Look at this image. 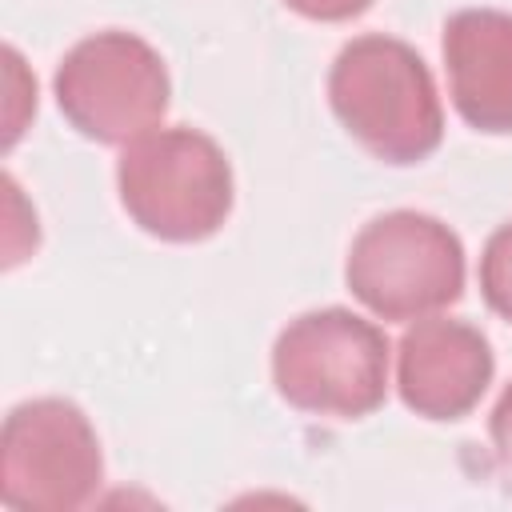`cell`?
Segmentation results:
<instances>
[{"instance_id": "cell-7", "label": "cell", "mask_w": 512, "mask_h": 512, "mask_svg": "<svg viewBox=\"0 0 512 512\" xmlns=\"http://www.w3.org/2000/svg\"><path fill=\"white\" fill-rule=\"evenodd\" d=\"M496 356L488 336L452 316H420L396 344L400 400L424 420H460L488 392Z\"/></svg>"}, {"instance_id": "cell-8", "label": "cell", "mask_w": 512, "mask_h": 512, "mask_svg": "<svg viewBox=\"0 0 512 512\" xmlns=\"http://www.w3.org/2000/svg\"><path fill=\"white\" fill-rule=\"evenodd\" d=\"M448 92L464 124L488 136L512 132V12L460 8L444 20Z\"/></svg>"}, {"instance_id": "cell-11", "label": "cell", "mask_w": 512, "mask_h": 512, "mask_svg": "<svg viewBox=\"0 0 512 512\" xmlns=\"http://www.w3.org/2000/svg\"><path fill=\"white\" fill-rule=\"evenodd\" d=\"M284 4L304 20H320V24H340L372 8V0H284Z\"/></svg>"}, {"instance_id": "cell-6", "label": "cell", "mask_w": 512, "mask_h": 512, "mask_svg": "<svg viewBox=\"0 0 512 512\" xmlns=\"http://www.w3.org/2000/svg\"><path fill=\"white\" fill-rule=\"evenodd\" d=\"M104 480V452L84 408L60 396L24 400L0 428V500L16 512L84 508Z\"/></svg>"}, {"instance_id": "cell-3", "label": "cell", "mask_w": 512, "mask_h": 512, "mask_svg": "<svg viewBox=\"0 0 512 512\" xmlns=\"http://www.w3.org/2000/svg\"><path fill=\"white\" fill-rule=\"evenodd\" d=\"M272 384L296 412L360 420L388 396V336L348 308L304 312L272 344Z\"/></svg>"}, {"instance_id": "cell-10", "label": "cell", "mask_w": 512, "mask_h": 512, "mask_svg": "<svg viewBox=\"0 0 512 512\" xmlns=\"http://www.w3.org/2000/svg\"><path fill=\"white\" fill-rule=\"evenodd\" d=\"M488 436H492V464L496 476L504 484V492H512V384L500 392L492 416H488Z\"/></svg>"}, {"instance_id": "cell-5", "label": "cell", "mask_w": 512, "mask_h": 512, "mask_svg": "<svg viewBox=\"0 0 512 512\" xmlns=\"http://www.w3.org/2000/svg\"><path fill=\"white\" fill-rule=\"evenodd\" d=\"M52 88L64 120L96 144H132L160 128L172 96L160 52L144 36L120 28H104L72 44Z\"/></svg>"}, {"instance_id": "cell-4", "label": "cell", "mask_w": 512, "mask_h": 512, "mask_svg": "<svg viewBox=\"0 0 512 512\" xmlns=\"http://www.w3.org/2000/svg\"><path fill=\"white\" fill-rule=\"evenodd\" d=\"M344 280L380 320L436 316L464 296V244L444 220L396 208L356 232Z\"/></svg>"}, {"instance_id": "cell-1", "label": "cell", "mask_w": 512, "mask_h": 512, "mask_svg": "<svg viewBox=\"0 0 512 512\" xmlns=\"http://www.w3.org/2000/svg\"><path fill=\"white\" fill-rule=\"evenodd\" d=\"M328 104L344 132L384 164H420L444 140V108L424 56L384 32L336 52Z\"/></svg>"}, {"instance_id": "cell-2", "label": "cell", "mask_w": 512, "mask_h": 512, "mask_svg": "<svg viewBox=\"0 0 512 512\" xmlns=\"http://www.w3.org/2000/svg\"><path fill=\"white\" fill-rule=\"evenodd\" d=\"M120 204L132 224L168 244H196L232 212V164L200 128H152L116 160Z\"/></svg>"}, {"instance_id": "cell-9", "label": "cell", "mask_w": 512, "mask_h": 512, "mask_svg": "<svg viewBox=\"0 0 512 512\" xmlns=\"http://www.w3.org/2000/svg\"><path fill=\"white\" fill-rule=\"evenodd\" d=\"M480 296L500 320L512 324V220L500 224L480 252Z\"/></svg>"}]
</instances>
